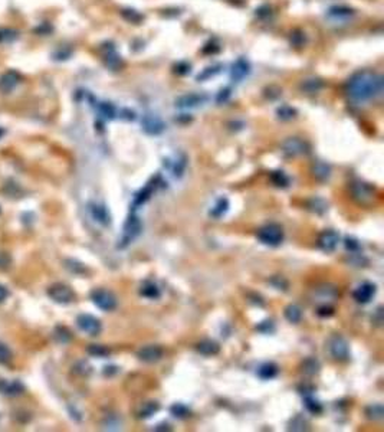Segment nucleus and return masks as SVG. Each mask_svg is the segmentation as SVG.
I'll list each match as a JSON object with an SVG mask.
<instances>
[{
  "label": "nucleus",
  "instance_id": "nucleus-38",
  "mask_svg": "<svg viewBox=\"0 0 384 432\" xmlns=\"http://www.w3.org/2000/svg\"><path fill=\"white\" fill-rule=\"evenodd\" d=\"M304 372L305 373H310V374H314L318 372V363L315 362V360H312V359H308L306 362L304 363Z\"/></svg>",
  "mask_w": 384,
  "mask_h": 432
},
{
  "label": "nucleus",
  "instance_id": "nucleus-19",
  "mask_svg": "<svg viewBox=\"0 0 384 432\" xmlns=\"http://www.w3.org/2000/svg\"><path fill=\"white\" fill-rule=\"evenodd\" d=\"M278 366L275 364V363L272 362H266L264 363V364H260L259 366V369H258V376L260 377V379H264V380H270V379H274L276 374H278Z\"/></svg>",
  "mask_w": 384,
  "mask_h": 432
},
{
  "label": "nucleus",
  "instance_id": "nucleus-36",
  "mask_svg": "<svg viewBox=\"0 0 384 432\" xmlns=\"http://www.w3.org/2000/svg\"><path fill=\"white\" fill-rule=\"evenodd\" d=\"M321 87H322V84L320 80H306L302 84V88L308 93H316L321 90Z\"/></svg>",
  "mask_w": 384,
  "mask_h": 432
},
{
  "label": "nucleus",
  "instance_id": "nucleus-11",
  "mask_svg": "<svg viewBox=\"0 0 384 432\" xmlns=\"http://www.w3.org/2000/svg\"><path fill=\"white\" fill-rule=\"evenodd\" d=\"M376 291H377V288H376L374 284H372V282H362L361 285H358V287L354 290L352 297H354V300H356L357 303L367 304L370 303V300L376 295Z\"/></svg>",
  "mask_w": 384,
  "mask_h": 432
},
{
  "label": "nucleus",
  "instance_id": "nucleus-17",
  "mask_svg": "<svg viewBox=\"0 0 384 432\" xmlns=\"http://www.w3.org/2000/svg\"><path fill=\"white\" fill-rule=\"evenodd\" d=\"M196 349L200 354L203 356H214L220 351V346L219 343H216L214 340H202L200 343H198Z\"/></svg>",
  "mask_w": 384,
  "mask_h": 432
},
{
  "label": "nucleus",
  "instance_id": "nucleus-25",
  "mask_svg": "<svg viewBox=\"0 0 384 432\" xmlns=\"http://www.w3.org/2000/svg\"><path fill=\"white\" fill-rule=\"evenodd\" d=\"M312 173H314V176L318 179V180H326L328 177H330V175H331V169H330V166L326 163H316L312 167Z\"/></svg>",
  "mask_w": 384,
  "mask_h": 432
},
{
  "label": "nucleus",
  "instance_id": "nucleus-12",
  "mask_svg": "<svg viewBox=\"0 0 384 432\" xmlns=\"http://www.w3.org/2000/svg\"><path fill=\"white\" fill-rule=\"evenodd\" d=\"M338 242H340V235L330 229L320 235L318 238V246L324 251V252H332L337 248Z\"/></svg>",
  "mask_w": 384,
  "mask_h": 432
},
{
  "label": "nucleus",
  "instance_id": "nucleus-45",
  "mask_svg": "<svg viewBox=\"0 0 384 432\" xmlns=\"http://www.w3.org/2000/svg\"><path fill=\"white\" fill-rule=\"evenodd\" d=\"M230 90L229 88H226V90H222L220 93H219V95H218V103H222V101H226V98L230 95V93H229Z\"/></svg>",
  "mask_w": 384,
  "mask_h": 432
},
{
  "label": "nucleus",
  "instance_id": "nucleus-46",
  "mask_svg": "<svg viewBox=\"0 0 384 432\" xmlns=\"http://www.w3.org/2000/svg\"><path fill=\"white\" fill-rule=\"evenodd\" d=\"M8 297H9V291H8V288H6L4 285H2V284H0V303H3Z\"/></svg>",
  "mask_w": 384,
  "mask_h": 432
},
{
  "label": "nucleus",
  "instance_id": "nucleus-16",
  "mask_svg": "<svg viewBox=\"0 0 384 432\" xmlns=\"http://www.w3.org/2000/svg\"><path fill=\"white\" fill-rule=\"evenodd\" d=\"M90 213L94 218V221L101 225H110L111 222V216H110V212L105 208L104 205H98V203H91L90 205Z\"/></svg>",
  "mask_w": 384,
  "mask_h": 432
},
{
  "label": "nucleus",
  "instance_id": "nucleus-27",
  "mask_svg": "<svg viewBox=\"0 0 384 432\" xmlns=\"http://www.w3.org/2000/svg\"><path fill=\"white\" fill-rule=\"evenodd\" d=\"M366 415L372 420L382 419L384 415V408L382 403H376V405H370L368 408L366 409Z\"/></svg>",
  "mask_w": 384,
  "mask_h": 432
},
{
  "label": "nucleus",
  "instance_id": "nucleus-32",
  "mask_svg": "<svg viewBox=\"0 0 384 432\" xmlns=\"http://www.w3.org/2000/svg\"><path fill=\"white\" fill-rule=\"evenodd\" d=\"M170 412H172V415L176 416V418H186V416H188V413H190L188 408H187L186 405H183V403H174V405L170 408Z\"/></svg>",
  "mask_w": 384,
  "mask_h": 432
},
{
  "label": "nucleus",
  "instance_id": "nucleus-37",
  "mask_svg": "<svg viewBox=\"0 0 384 432\" xmlns=\"http://www.w3.org/2000/svg\"><path fill=\"white\" fill-rule=\"evenodd\" d=\"M10 359H12L10 349L6 344L0 343V364H6L8 362H10Z\"/></svg>",
  "mask_w": 384,
  "mask_h": 432
},
{
  "label": "nucleus",
  "instance_id": "nucleus-4",
  "mask_svg": "<svg viewBox=\"0 0 384 432\" xmlns=\"http://www.w3.org/2000/svg\"><path fill=\"white\" fill-rule=\"evenodd\" d=\"M48 295L50 297V300L58 304H70L75 300V292L72 291L70 285L62 282L50 285L48 288Z\"/></svg>",
  "mask_w": 384,
  "mask_h": 432
},
{
  "label": "nucleus",
  "instance_id": "nucleus-42",
  "mask_svg": "<svg viewBox=\"0 0 384 432\" xmlns=\"http://www.w3.org/2000/svg\"><path fill=\"white\" fill-rule=\"evenodd\" d=\"M346 246H347V249L351 251V252H356V251L360 248L358 242H357L356 239H352V238H347V239H346Z\"/></svg>",
  "mask_w": 384,
  "mask_h": 432
},
{
  "label": "nucleus",
  "instance_id": "nucleus-35",
  "mask_svg": "<svg viewBox=\"0 0 384 432\" xmlns=\"http://www.w3.org/2000/svg\"><path fill=\"white\" fill-rule=\"evenodd\" d=\"M310 209L312 210V212H315V213H324L326 210V203L322 200V199H312L311 202H310Z\"/></svg>",
  "mask_w": 384,
  "mask_h": 432
},
{
  "label": "nucleus",
  "instance_id": "nucleus-39",
  "mask_svg": "<svg viewBox=\"0 0 384 432\" xmlns=\"http://www.w3.org/2000/svg\"><path fill=\"white\" fill-rule=\"evenodd\" d=\"M290 429H292V431H304V429H305V420H304L301 416H296V418L291 422Z\"/></svg>",
  "mask_w": 384,
  "mask_h": 432
},
{
  "label": "nucleus",
  "instance_id": "nucleus-15",
  "mask_svg": "<svg viewBox=\"0 0 384 432\" xmlns=\"http://www.w3.org/2000/svg\"><path fill=\"white\" fill-rule=\"evenodd\" d=\"M137 356L140 357L142 362L154 363L163 357V349L158 347V346L150 344V346H146V347L140 349L138 353H137Z\"/></svg>",
  "mask_w": 384,
  "mask_h": 432
},
{
  "label": "nucleus",
  "instance_id": "nucleus-44",
  "mask_svg": "<svg viewBox=\"0 0 384 432\" xmlns=\"http://www.w3.org/2000/svg\"><path fill=\"white\" fill-rule=\"evenodd\" d=\"M216 68H218V67H216ZM216 68H213V71H209V68H208V70L204 71L202 75H198V81H200V80H206V78H209V77H213L214 74H218V72H219V70H216Z\"/></svg>",
  "mask_w": 384,
  "mask_h": 432
},
{
  "label": "nucleus",
  "instance_id": "nucleus-26",
  "mask_svg": "<svg viewBox=\"0 0 384 432\" xmlns=\"http://www.w3.org/2000/svg\"><path fill=\"white\" fill-rule=\"evenodd\" d=\"M158 408H160V405H158L157 402H147V403L142 405V408H141V410L138 412V416H140L141 419H147V418H150L152 415H154V413L158 410Z\"/></svg>",
  "mask_w": 384,
  "mask_h": 432
},
{
  "label": "nucleus",
  "instance_id": "nucleus-2",
  "mask_svg": "<svg viewBox=\"0 0 384 432\" xmlns=\"http://www.w3.org/2000/svg\"><path fill=\"white\" fill-rule=\"evenodd\" d=\"M258 239L265 244V245L269 246H276L280 245V242L284 241V231L280 228V225L276 223H269V225H265L262 226L259 231H258Z\"/></svg>",
  "mask_w": 384,
  "mask_h": 432
},
{
  "label": "nucleus",
  "instance_id": "nucleus-13",
  "mask_svg": "<svg viewBox=\"0 0 384 432\" xmlns=\"http://www.w3.org/2000/svg\"><path fill=\"white\" fill-rule=\"evenodd\" d=\"M351 192L354 199H357L360 203H366L368 200H372L374 198V190L372 186H368L364 182H354L351 186Z\"/></svg>",
  "mask_w": 384,
  "mask_h": 432
},
{
  "label": "nucleus",
  "instance_id": "nucleus-33",
  "mask_svg": "<svg viewBox=\"0 0 384 432\" xmlns=\"http://www.w3.org/2000/svg\"><path fill=\"white\" fill-rule=\"evenodd\" d=\"M105 58H106V65L110 67V68H114V70H116L120 65H121V59H120V57L116 55V52L111 48V51L105 55Z\"/></svg>",
  "mask_w": 384,
  "mask_h": 432
},
{
  "label": "nucleus",
  "instance_id": "nucleus-7",
  "mask_svg": "<svg viewBox=\"0 0 384 432\" xmlns=\"http://www.w3.org/2000/svg\"><path fill=\"white\" fill-rule=\"evenodd\" d=\"M330 353L336 360H347L350 357V349L347 340L344 339L342 336H332L330 340Z\"/></svg>",
  "mask_w": 384,
  "mask_h": 432
},
{
  "label": "nucleus",
  "instance_id": "nucleus-40",
  "mask_svg": "<svg viewBox=\"0 0 384 432\" xmlns=\"http://www.w3.org/2000/svg\"><path fill=\"white\" fill-rule=\"evenodd\" d=\"M122 15H124V18H126L127 21H130V22H140L141 19H142V16H141L140 13L136 12V11H124Z\"/></svg>",
  "mask_w": 384,
  "mask_h": 432
},
{
  "label": "nucleus",
  "instance_id": "nucleus-48",
  "mask_svg": "<svg viewBox=\"0 0 384 432\" xmlns=\"http://www.w3.org/2000/svg\"><path fill=\"white\" fill-rule=\"evenodd\" d=\"M3 134H4V130L0 129V139H2V136H3Z\"/></svg>",
  "mask_w": 384,
  "mask_h": 432
},
{
  "label": "nucleus",
  "instance_id": "nucleus-43",
  "mask_svg": "<svg viewBox=\"0 0 384 432\" xmlns=\"http://www.w3.org/2000/svg\"><path fill=\"white\" fill-rule=\"evenodd\" d=\"M316 313H318V315H321V317H326H326H330V315L334 314V310H332L331 307H326V305H324V307H320Z\"/></svg>",
  "mask_w": 384,
  "mask_h": 432
},
{
  "label": "nucleus",
  "instance_id": "nucleus-18",
  "mask_svg": "<svg viewBox=\"0 0 384 432\" xmlns=\"http://www.w3.org/2000/svg\"><path fill=\"white\" fill-rule=\"evenodd\" d=\"M354 15V12L350 9V8H346V6H334L328 11V18L332 19V21H347L348 18H351Z\"/></svg>",
  "mask_w": 384,
  "mask_h": 432
},
{
  "label": "nucleus",
  "instance_id": "nucleus-6",
  "mask_svg": "<svg viewBox=\"0 0 384 432\" xmlns=\"http://www.w3.org/2000/svg\"><path fill=\"white\" fill-rule=\"evenodd\" d=\"M76 326L81 328L84 333L90 336H98L102 330L101 321L92 314H80L76 317Z\"/></svg>",
  "mask_w": 384,
  "mask_h": 432
},
{
  "label": "nucleus",
  "instance_id": "nucleus-3",
  "mask_svg": "<svg viewBox=\"0 0 384 432\" xmlns=\"http://www.w3.org/2000/svg\"><path fill=\"white\" fill-rule=\"evenodd\" d=\"M92 303L102 311H112L116 307V295L104 288H96L91 292Z\"/></svg>",
  "mask_w": 384,
  "mask_h": 432
},
{
  "label": "nucleus",
  "instance_id": "nucleus-31",
  "mask_svg": "<svg viewBox=\"0 0 384 432\" xmlns=\"http://www.w3.org/2000/svg\"><path fill=\"white\" fill-rule=\"evenodd\" d=\"M86 350L94 357H108L110 356V350L101 344H91Z\"/></svg>",
  "mask_w": 384,
  "mask_h": 432
},
{
  "label": "nucleus",
  "instance_id": "nucleus-20",
  "mask_svg": "<svg viewBox=\"0 0 384 432\" xmlns=\"http://www.w3.org/2000/svg\"><path fill=\"white\" fill-rule=\"evenodd\" d=\"M19 82V77L16 72H6L2 78H0V90L3 93H10L13 88L18 85Z\"/></svg>",
  "mask_w": 384,
  "mask_h": 432
},
{
  "label": "nucleus",
  "instance_id": "nucleus-47",
  "mask_svg": "<svg viewBox=\"0 0 384 432\" xmlns=\"http://www.w3.org/2000/svg\"><path fill=\"white\" fill-rule=\"evenodd\" d=\"M372 320H377L376 323L380 326L382 324V321H383V318H382V307H378L377 308V311H376V318H372Z\"/></svg>",
  "mask_w": 384,
  "mask_h": 432
},
{
  "label": "nucleus",
  "instance_id": "nucleus-14",
  "mask_svg": "<svg viewBox=\"0 0 384 432\" xmlns=\"http://www.w3.org/2000/svg\"><path fill=\"white\" fill-rule=\"evenodd\" d=\"M250 72V64L244 58H239L236 62H233L230 68V80L234 82H240L244 80Z\"/></svg>",
  "mask_w": 384,
  "mask_h": 432
},
{
  "label": "nucleus",
  "instance_id": "nucleus-29",
  "mask_svg": "<svg viewBox=\"0 0 384 432\" xmlns=\"http://www.w3.org/2000/svg\"><path fill=\"white\" fill-rule=\"evenodd\" d=\"M270 179H272V182L276 185L278 187H286L288 185H290V177L285 175L284 172H274L272 175H270Z\"/></svg>",
  "mask_w": 384,
  "mask_h": 432
},
{
  "label": "nucleus",
  "instance_id": "nucleus-34",
  "mask_svg": "<svg viewBox=\"0 0 384 432\" xmlns=\"http://www.w3.org/2000/svg\"><path fill=\"white\" fill-rule=\"evenodd\" d=\"M276 114H278V117H280V120H292V118L295 117L296 111H295L294 108H291V107H288V105H282L280 108H278Z\"/></svg>",
  "mask_w": 384,
  "mask_h": 432
},
{
  "label": "nucleus",
  "instance_id": "nucleus-10",
  "mask_svg": "<svg viewBox=\"0 0 384 432\" xmlns=\"http://www.w3.org/2000/svg\"><path fill=\"white\" fill-rule=\"evenodd\" d=\"M208 101V97L203 94H186L182 95L176 100V107L182 110H188V108H198Z\"/></svg>",
  "mask_w": 384,
  "mask_h": 432
},
{
  "label": "nucleus",
  "instance_id": "nucleus-9",
  "mask_svg": "<svg viewBox=\"0 0 384 432\" xmlns=\"http://www.w3.org/2000/svg\"><path fill=\"white\" fill-rule=\"evenodd\" d=\"M282 152L285 153L288 157H295V156H301V154H305L308 152V146L301 139L291 137V139L282 143Z\"/></svg>",
  "mask_w": 384,
  "mask_h": 432
},
{
  "label": "nucleus",
  "instance_id": "nucleus-24",
  "mask_svg": "<svg viewBox=\"0 0 384 432\" xmlns=\"http://www.w3.org/2000/svg\"><path fill=\"white\" fill-rule=\"evenodd\" d=\"M285 318L290 321V323H298L301 321L302 318V311L298 305L295 304H290L286 308H285Z\"/></svg>",
  "mask_w": 384,
  "mask_h": 432
},
{
  "label": "nucleus",
  "instance_id": "nucleus-28",
  "mask_svg": "<svg viewBox=\"0 0 384 432\" xmlns=\"http://www.w3.org/2000/svg\"><path fill=\"white\" fill-rule=\"evenodd\" d=\"M304 403H305V408L308 409L311 413H314V415H318V413H321V412H322V406H321V403H320L316 399H314V397L305 396Z\"/></svg>",
  "mask_w": 384,
  "mask_h": 432
},
{
  "label": "nucleus",
  "instance_id": "nucleus-22",
  "mask_svg": "<svg viewBox=\"0 0 384 432\" xmlns=\"http://www.w3.org/2000/svg\"><path fill=\"white\" fill-rule=\"evenodd\" d=\"M228 210H229V200H228L226 198L218 199L216 205H214V206L212 208V210H210V216H213V218L219 219V218H222Z\"/></svg>",
  "mask_w": 384,
  "mask_h": 432
},
{
  "label": "nucleus",
  "instance_id": "nucleus-8",
  "mask_svg": "<svg viewBox=\"0 0 384 432\" xmlns=\"http://www.w3.org/2000/svg\"><path fill=\"white\" fill-rule=\"evenodd\" d=\"M141 127L150 136H158L166 130V123L157 114H150L148 113L141 120Z\"/></svg>",
  "mask_w": 384,
  "mask_h": 432
},
{
  "label": "nucleus",
  "instance_id": "nucleus-1",
  "mask_svg": "<svg viewBox=\"0 0 384 432\" xmlns=\"http://www.w3.org/2000/svg\"><path fill=\"white\" fill-rule=\"evenodd\" d=\"M383 77L374 71H358L347 82L346 91L354 103H366L383 94Z\"/></svg>",
  "mask_w": 384,
  "mask_h": 432
},
{
  "label": "nucleus",
  "instance_id": "nucleus-21",
  "mask_svg": "<svg viewBox=\"0 0 384 432\" xmlns=\"http://www.w3.org/2000/svg\"><path fill=\"white\" fill-rule=\"evenodd\" d=\"M140 294L146 298H150V300H157L160 298L162 292H160V288L152 282V281H146L140 288Z\"/></svg>",
  "mask_w": 384,
  "mask_h": 432
},
{
  "label": "nucleus",
  "instance_id": "nucleus-30",
  "mask_svg": "<svg viewBox=\"0 0 384 432\" xmlns=\"http://www.w3.org/2000/svg\"><path fill=\"white\" fill-rule=\"evenodd\" d=\"M98 111H100V114H101L102 117L108 118V120H112V118L116 117V114L114 105L110 104V103H102V104H100Z\"/></svg>",
  "mask_w": 384,
  "mask_h": 432
},
{
  "label": "nucleus",
  "instance_id": "nucleus-23",
  "mask_svg": "<svg viewBox=\"0 0 384 432\" xmlns=\"http://www.w3.org/2000/svg\"><path fill=\"white\" fill-rule=\"evenodd\" d=\"M0 390L6 395H10V396H16V395H20L24 390V387L19 382H12V383H8V382H0Z\"/></svg>",
  "mask_w": 384,
  "mask_h": 432
},
{
  "label": "nucleus",
  "instance_id": "nucleus-41",
  "mask_svg": "<svg viewBox=\"0 0 384 432\" xmlns=\"http://www.w3.org/2000/svg\"><path fill=\"white\" fill-rule=\"evenodd\" d=\"M258 330L259 331H262V333H265V334H268V333H272L274 330H275V327H274V323L272 321H264L260 326H258Z\"/></svg>",
  "mask_w": 384,
  "mask_h": 432
},
{
  "label": "nucleus",
  "instance_id": "nucleus-5",
  "mask_svg": "<svg viewBox=\"0 0 384 432\" xmlns=\"http://www.w3.org/2000/svg\"><path fill=\"white\" fill-rule=\"evenodd\" d=\"M142 231V225H141L140 219L134 215H131L128 218V221L124 225V234H122V238H121V248L127 246L130 242H132L138 235L141 234Z\"/></svg>",
  "mask_w": 384,
  "mask_h": 432
}]
</instances>
